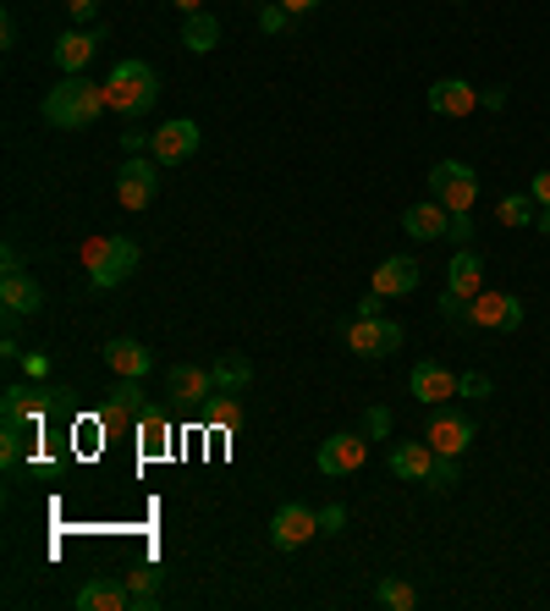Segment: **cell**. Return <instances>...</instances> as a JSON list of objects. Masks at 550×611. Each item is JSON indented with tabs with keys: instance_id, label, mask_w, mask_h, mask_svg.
<instances>
[{
	"instance_id": "obj_1",
	"label": "cell",
	"mask_w": 550,
	"mask_h": 611,
	"mask_svg": "<svg viewBox=\"0 0 550 611\" xmlns=\"http://www.w3.org/2000/svg\"><path fill=\"white\" fill-rule=\"evenodd\" d=\"M39 111H44L50 128L78 133V128H94V122L111 111V94H105V83H94V78H83V72H67V78L44 94Z\"/></svg>"
},
{
	"instance_id": "obj_2",
	"label": "cell",
	"mask_w": 550,
	"mask_h": 611,
	"mask_svg": "<svg viewBox=\"0 0 550 611\" xmlns=\"http://www.w3.org/2000/svg\"><path fill=\"white\" fill-rule=\"evenodd\" d=\"M78 259H83V271H89V293H116L122 282H133L138 243L133 237H89Z\"/></svg>"
},
{
	"instance_id": "obj_3",
	"label": "cell",
	"mask_w": 550,
	"mask_h": 611,
	"mask_svg": "<svg viewBox=\"0 0 550 611\" xmlns=\"http://www.w3.org/2000/svg\"><path fill=\"white\" fill-rule=\"evenodd\" d=\"M105 94H111V111L143 116V111H154V100H160V78H154L149 61H116L111 78H105Z\"/></svg>"
},
{
	"instance_id": "obj_4",
	"label": "cell",
	"mask_w": 550,
	"mask_h": 611,
	"mask_svg": "<svg viewBox=\"0 0 550 611\" xmlns=\"http://www.w3.org/2000/svg\"><path fill=\"white\" fill-rule=\"evenodd\" d=\"M429 198H440L451 215H473L479 204V171L462 160H435L429 165Z\"/></svg>"
},
{
	"instance_id": "obj_5",
	"label": "cell",
	"mask_w": 550,
	"mask_h": 611,
	"mask_svg": "<svg viewBox=\"0 0 550 611\" xmlns=\"http://www.w3.org/2000/svg\"><path fill=\"white\" fill-rule=\"evenodd\" d=\"M342 342H347V353H358V358H380V353H397V347H403V325L386 319V314H353V319L342 325Z\"/></svg>"
},
{
	"instance_id": "obj_6",
	"label": "cell",
	"mask_w": 550,
	"mask_h": 611,
	"mask_svg": "<svg viewBox=\"0 0 550 611\" xmlns=\"http://www.w3.org/2000/svg\"><path fill=\"white\" fill-rule=\"evenodd\" d=\"M160 160L154 154H128L122 160V171H116V198H122V210H149L154 204V187H160Z\"/></svg>"
},
{
	"instance_id": "obj_7",
	"label": "cell",
	"mask_w": 550,
	"mask_h": 611,
	"mask_svg": "<svg viewBox=\"0 0 550 611\" xmlns=\"http://www.w3.org/2000/svg\"><path fill=\"white\" fill-rule=\"evenodd\" d=\"M314 534H319V512H314V507H303V501L275 507V518H271V546L275 551H303Z\"/></svg>"
},
{
	"instance_id": "obj_8",
	"label": "cell",
	"mask_w": 550,
	"mask_h": 611,
	"mask_svg": "<svg viewBox=\"0 0 550 611\" xmlns=\"http://www.w3.org/2000/svg\"><path fill=\"white\" fill-rule=\"evenodd\" d=\"M429 452H446V458H462L473 447V419L457 414V408H435L429 414V430H424Z\"/></svg>"
},
{
	"instance_id": "obj_9",
	"label": "cell",
	"mask_w": 550,
	"mask_h": 611,
	"mask_svg": "<svg viewBox=\"0 0 550 611\" xmlns=\"http://www.w3.org/2000/svg\"><path fill=\"white\" fill-rule=\"evenodd\" d=\"M369 458V436H358V430H342V436H330V441H319V473H330V479H342V473H358Z\"/></svg>"
},
{
	"instance_id": "obj_10",
	"label": "cell",
	"mask_w": 550,
	"mask_h": 611,
	"mask_svg": "<svg viewBox=\"0 0 550 611\" xmlns=\"http://www.w3.org/2000/svg\"><path fill=\"white\" fill-rule=\"evenodd\" d=\"M55 397H67V391H55V386H11V391L0 397V414H6V425L39 430V419H44V408H50Z\"/></svg>"
},
{
	"instance_id": "obj_11",
	"label": "cell",
	"mask_w": 550,
	"mask_h": 611,
	"mask_svg": "<svg viewBox=\"0 0 550 611\" xmlns=\"http://www.w3.org/2000/svg\"><path fill=\"white\" fill-rule=\"evenodd\" d=\"M149 154H154L160 165H182V160H193V154H198V122L176 116V122L154 128V133H149Z\"/></svg>"
},
{
	"instance_id": "obj_12",
	"label": "cell",
	"mask_w": 550,
	"mask_h": 611,
	"mask_svg": "<svg viewBox=\"0 0 550 611\" xmlns=\"http://www.w3.org/2000/svg\"><path fill=\"white\" fill-rule=\"evenodd\" d=\"M457 380H462V375H451L446 364H429V358H424V364H412L408 391L424 403V408H446V403L457 397Z\"/></svg>"
},
{
	"instance_id": "obj_13",
	"label": "cell",
	"mask_w": 550,
	"mask_h": 611,
	"mask_svg": "<svg viewBox=\"0 0 550 611\" xmlns=\"http://www.w3.org/2000/svg\"><path fill=\"white\" fill-rule=\"evenodd\" d=\"M468 325L473 330H518L523 325V304L507 298V293H479L468 304Z\"/></svg>"
},
{
	"instance_id": "obj_14",
	"label": "cell",
	"mask_w": 550,
	"mask_h": 611,
	"mask_svg": "<svg viewBox=\"0 0 550 611\" xmlns=\"http://www.w3.org/2000/svg\"><path fill=\"white\" fill-rule=\"evenodd\" d=\"M0 308H6V330H17L22 314H39V308H44L39 282H33L28 271H6V282H0Z\"/></svg>"
},
{
	"instance_id": "obj_15",
	"label": "cell",
	"mask_w": 550,
	"mask_h": 611,
	"mask_svg": "<svg viewBox=\"0 0 550 611\" xmlns=\"http://www.w3.org/2000/svg\"><path fill=\"white\" fill-rule=\"evenodd\" d=\"M165 397H171V403H187V408H204V403L215 397V375L198 369V364H171V375H165Z\"/></svg>"
},
{
	"instance_id": "obj_16",
	"label": "cell",
	"mask_w": 550,
	"mask_h": 611,
	"mask_svg": "<svg viewBox=\"0 0 550 611\" xmlns=\"http://www.w3.org/2000/svg\"><path fill=\"white\" fill-rule=\"evenodd\" d=\"M143 386L138 380H128V375H116V386L105 391V408H100V419L111 425V430H128V425H138L143 419Z\"/></svg>"
},
{
	"instance_id": "obj_17",
	"label": "cell",
	"mask_w": 550,
	"mask_h": 611,
	"mask_svg": "<svg viewBox=\"0 0 550 611\" xmlns=\"http://www.w3.org/2000/svg\"><path fill=\"white\" fill-rule=\"evenodd\" d=\"M479 94L485 89H473L468 78H440V83H429V111L435 116H473L479 111Z\"/></svg>"
},
{
	"instance_id": "obj_18",
	"label": "cell",
	"mask_w": 550,
	"mask_h": 611,
	"mask_svg": "<svg viewBox=\"0 0 550 611\" xmlns=\"http://www.w3.org/2000/svg\"><path fill=\"white\" fill-rule=\"evenodd\" d=\"M446 293H457L462 304H473L479 293H485V259H479V248H457L451 254V265H446Z\"/></svg>"
},
{
	"instance_id": "obj_19",
	"label": "cell",
	"mask_w": 550,
	"mask_h": 611,
	"mask_svg": "<svg viewBox=\"0 0 550 611\" xmlns=\"http://www.w3.org/2000/svg\"><path fill=\"white\" fill-rule=\"evenodd\" d=\"M446 226H451V210H446L440 198H424V204H408V210H403V232L418 237V243L446 237Z\"/></svg>"
},
{
	"instance_id": "obj_20",
	"label": "cell",
	"mask_w": 550,
	"mask_h": 611,
	"mask_svg": "<svg viewBox=\"0 0 550 611\" xmlns=\"http://www.w3.org/2000/svg\"><path fill=\"white\" fill-rule=\"evenodd\" d=\"M133 607V584L128 579H89L78 590V611H128Z\"/></svg>"
},
{
	"instance_id": "obj_21",
	"label": "cell",
	"mask_w": 550,
	"mask_h": 611,
	"mask_svg": "<svg viewBox=\"0 0 550 611\" xmlns=\"http://www.w3.org/2000/svg\"><path fill=\"white\" fill-rule=\"evenodd\" d=\"M100 39H105V28H94V33H83V28L61 33V39H55V67H61V78H67V72H83V67L94 61Z\"/></svg>"
},
{
	"instance_id": "obj_22",
	"label": "cell",
	"mask_w": 550,
	"mask_h": 611,
	"mask_svg": "<svg viewBox=\"0 0 550 611\" xmlns=\"http://www.w3.org/2000/svg\"><path fill=\"white\" fill-rule=\"evenodd\" d=\"M375 293H386V298L418 293V259L412 254H391L386 265H375Z\"/></svg>"
},
{
	"instance_id": "obj_23",
	"label": "cell",
	"mask_w": 550,
	"mask_h": 611,
	"mask_svg": "<svg viewBox=\"0 0 550 611\" xmlns=\"http://www.w3.org/2000/svg\"><path fill=\"white\" fill-rule=\"evenodd\" d=\"M105 364H111V375H128V380H143L149 369H154V353L133 342V336H116V342H105Z\"/></svg>"
},
{
	"instance_id": "obj_24",
	"label": "cell",
	"mask_w": 550,
	"mask_h": 611,
	"mask_svg": "<svg viewBox=\"0 0 550 611\" xmlns=\"http://www.w3.org/2000/svg\"><path fill=\"white\" fill-rule=\"evenodd\" d=\"M210 375H215V391L243 397V391H248V380H254V364H248V358H237V353H226V358H215V364H210Z\"/></svg>"
},
{
	"instance_id": "obj_25",
	"label": "cell",
	"mask_w": 550,
	"mask_h": 611,
	"mask_svg": "<svg viewBox=\"0 0 550 611\" xmlns=\"http://www.w3.org/2000/svg\"><path fill=\"white\" fill-rule=\"evenodd\" d=\"M429 462H435L429 441H403V447H391V473H397V479H429Z\"/></svg>"
},
{
	"instance_id": "obj_26",
	"label": "cell",
	"mask_w": 550,
	"mask_h": 611,
	"mask_svg": "<svg viewBox=\"0 0 550 611\" xmlns=\"http://www.w3.org/2000/svg\"><path fill=\"white\" fill-rule=\"evenodd\" d=\"M182 44H187L193 55H210V50L221 44V22H215L210 11H187V22H182Z\"/></svg>"
},
{
	"instance_id": "obj_27",
	"label": "cell",
	"mask_w": 550,
	"mask_h": 611,
	"mask_svg": "<svg viewBox=\"0 0 550 611\" xmlns=\"http://www.w3.org/2000/svg\"><path fill=\"white\" fill-rule=\"evenodd\" d=\"M204 425H210V430H221V436H232V430L243 425V397H226V391H215V397L204 403Z\"/></svg>"
},
{
	"instance_id": "obj_28",
	"label": "cell",
	"mask_w": 550,
	"mask_h": 611,
	"mask_svg": "<svg viewBox=\"0 0 550 611\" xmlns=\"http://www.w3.org/2000/svg\"><path fill=\"white\" fill-rule=\"evenodd\" d=\"M138 436H143V458H160V452L171 447V425H165V414H160V408H143Z\"/></svg>"
},
{
	"instance_id": "obj_29",
	"label": "cell",
	"mask_w": 550,
	"mask_h": 611,
	"mask_svg": "<svg viewBox=\"0 0 550 611\" xmlns=\"http://www.w3.org/2000/svg\"><path fill=\"white\" fill-rule=\"evenodd\" d=\"M160 579H165V573H160L154 562H143V568H133V573H128V584H133V607H138V611H154V607H160Z\"/></svg>"
},
{
	"instance_id": "obj_30",
	"label": "cell",
	"mask_w": 550,
	"mask_h": 611,
	"mask_svg": "<svg viewBox=\"0 0 550 611\" xmlns=\"http://www.w3.org/2000/svg\"><path fill=\"white\" fill-rule=\"evenodd\" d=\"M496 221L501 226H534V193H507L496 204Z\"/></svg>"
},
{
	"instance_id": "obj_31",
	"label": "cell",
	"mask_w": 550,
	"mask_h": 611,
	"mask_svg": "<svg viewBox=\"0 0 550 611\" xmlns=\"http://www.w3.org/2000/svg\"><path fill=\"white\" fill-rule=\"evenodd\" d=\"M375 601L391 611H412L418 607V590H412L408 579H380V584H375Z\"/></svg>"
},
{
	"instance_id": "obj_32",
	"label": "cell",
	"mask_w": 550,
	"mask_h": 611,
	"mask_svg": "<svg viewBox=\"0 0 550 611\" xmlns=\"http://www.w3.org/2000/svg\"><path fill=\"white\" fill-rule=\"evenodd\" d=\"M429 490H451L457 485V458H446V452H435V462H429V479H424Z\"/></svg>"
},
{
	"instance_id": "obj_33",
	"label": "cell",
	"mask_w": 550,
	"mask_h": 611,
	"mask_svg": "<svg viewBox=\"0 0 550 611\" xmlns=\"http://www.w3.org/2000/svg\"><path fill=\"white\" fill-rule=\"evenodd\" d=\"M0 462H6V468L22 462V425H6V430H0Z\"/></svg>"
},
{
	"instance_id": "obj_34",
	"label": "cell",
	"mask_w": 550,
	"mask_h": 611,
	"mask_svg": "<svg viewBox=\"0 0 550 611\" xmlns=\"http://www.w3.org/2000/svg\"><path fill=\"white\" fill-rule=\"evenodd\" d=\"M457 397H473V403H485V397H490V375H479V369H468V375L457 380Z\"/></svg>"
},
{
	"instance_id": "obj_35",
	"label": "cell",
	"mask_w": 550,
	"mask_h": 611,
	"mask_svg": "<svg viewBox=\"0 0 550 611\" xmlns=\"http://www.w3.org/2000/svg\"><path fill=\"white\" fill-rule=\"evenodd\" d=\"M364 436H369V441H386V436H391V414H386V408H369V414H364Z\"/></svg>"
},
{
	"instance_id": "obj_36",
	"label": "cell",
	"mask_w": 550,
	"mask_h": 611,
	"mask_svg": "<svg viewBox=\"0 0 550 611\" xmlns=\"http://www.w3.org/2000/svg\"><path fill=\"white\" fill-rule=\"evenodd\" d=\"M342 529H347V507H342V501L319 507V534H342Z\"/></svg>"
},
{
	"instance_id": "obj_37",
	"label": "cell",
	"mask_w": 550,
	"mask_h": 611,
	"mask_svg": "<svg viewBox=\"0 0 550 611\" xmlns=\"http://www.w3.org/2000/svg\"><path fill=\"white\" fill-rule=\"evenodd\" d=\"M286 17H292V11L275 0V6H265V11H259V28H265V33H281V28H286Z\"/></svg>"
},
{
	"instance_id": "obj_38",
	"label": "cell",
	"mask_w": 550,
	"mask_h": 611,
	"mask_svg": "<svg viewBox=\"0 0 550 611\" xmlns=\"http://www.w3.org/2000/svg\"><path fill=\"white\" fill-rule=\"evenodd\" d=\"M22 369H28L33 380H44V375H50V358H44V353H22Z\"/></svg>"
},
{
	"instance_id": "obj_39",
	"label": "cell",
	"mask_w": 550,
	"mask_h": 611,
	"mask_svg": "<svg viewBox=\"0 0 550 611\" xmlns=\"http://www.w3.org/2000/svg\"><path fill=\"white\" fill-rule=\"evenodd\" d=\"M529 193H534V204H540V210H550V171H540V176L529 182Z\"/></svg>"
},
{
	"instance_id": "obj_40",
	"label": "cell",
	"mask_w": 550,
	"mask_h": 611,
	"mask_svg": "<svg viewBox=\"0 0 550 611\" xmlns=\"http://www.w3.org/2000/svg\"><path fill=\"white\" fill-rule=\"evenodd\" d=\"M446 237H457V243H468V237H473V221H468V215H451V226H446Z\"/></svg>"
},
{
	"instance_id": "obj_41",
	"label": "cell",
	"mask_w": 550,
	"mask_h": 611,
	"mask_svg": "<svg viewBox=\"0 0 550 611\" xmlns=\"http://www.w3.org/2000/svg\"><path fill=\"white\" fill-rule=\"evenodd\" d=\"M380 308H386V293H369V298H358L353 314H380Z\"/></svg>"
},
{
	"instance_id": "obj_42",
	"label": "cell",
	"mask_w": 550,
	"mask_h": 611,
	"mask_svg": "<svg viewBox=\"0 0 550 611\" xmlns=\"http://www.w3.org/2000/svg\"><path fill=\"white\" fill-rule=\"evenodd\" d=\"M94 6H100V0H67V11H72L78 22H89V17H94Z\"/></svg>"
},
{
	"instance_id": "obj_43",
	"label": "cell",
	"mask_w": 550,
	"mask_h": 611,
	"mask_svg": "<svg viewBox=\"0 0 550 611\" xmlns=\"http://www.w3.org/2000/svg\"><path fill=\"white\" fill-rule=\"evenodd\" d=\"M479 105H490V111H501V105H507V89H485V94H479Z\"/></svg>"
},
{
	"instance_id": "obj_44",
	"label": "cell",
	"mask_w": 550,
	"mask_h": 611,
	"mask_svg": "<svg viewBox=\"0 0 550 611\" xmlns=\"http://www.w3.org/2000/svg\"><path fill=\"white\" fill-rule=\"evenodd\" d=\"M281 6H286V11H314L319 0H281Z\"/></svg>"
},
{
	"instance_id": "obj_45",
	"label": "cell",
	"mask_w": 550,
	"mask_h": 611,
	"mask_svg": "<svg viewBox=\"0 0 550 611\" xmlns=\"http://www.w3.org/2000/svg\"><path fill=\"white\" fill-rule=\"evenodd\" d=\"M176 11H204V0H171Z\"/></svg>"
},
{
	"instance_id": "obj_46",
	"label": "cell",
	"mask_w": 550,
	"mask_h": 611,
	"mask_svg": "<svg viewBox=\"0 0 550 611\" xmlns=\"http://www.w3.org/2000/svg\"><path fill=\"white\" fill-rule=\"evenodd\" d=\"M534 226H540V232H550V210H540V221H534Z\"/></svg>"
}]
</instances>
